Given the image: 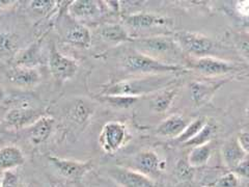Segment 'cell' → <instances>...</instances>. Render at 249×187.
Here are the masks:
<instances>
[{
	"label": "cell",
	"instance_id": "13",
	"mask_svg": "<svg viewBox=\"0 0 249 187\" xmlns=\"http://www.w3.org/2000/svg\"><path fill=\"white\" fill-rule=\"evenodd\" d=\"M124 24L133 29H149L154 27L168 26L173 24V21L164 16L152 13H131L124 17Z\"/></svg>",
	"mask_w": 249,
	"mask_h": 187
},
{
	"label": "cell",
	"instance_id": "35",
	"mask_svg": "<svg viewBox=\"0 0 249 187\" xmlns=\"http://www.w3.org/2000/svg\"><path fill=\"white\" fill-rule=\"evenodd\" d=\"M235 10L237 14L243 18H249V0H243V1H237L235 5Z\"/></svg>",
	"mask_w": 249,
	"mask_h": 187
},
{
	"label": "cell",
	"instance_id": "6",
	"mask_svg": "<svg viewBox=\"0 0 249 187\" xmlns=\"http://www.w3.org/2000/svg\"><path fill=\"white\" fill-rule=\"evenodd\" d=\"M131 138L132 135L126 124L121 121H110L101 129L99 144L105 153L112 155L127 146Z\"/></svg>",
	"mask_w": 249,
	"mask_h": 187
},
{
	"label": "cell",
	"instance_id": "40",
	"mask_svg": "<svg viewBox=\"0 0 249 187\" xmlns=\"http://www.w3.org/2000/svg\"><path fill=\"white\" fill-rule=\"evenodd\" d=\"M25 187H38V186H36L35 184H27Z\"/></svg>",
	"mask_w": 249,
	"mask_h": 187
},
{
	"label": "cell",
	"instance_id": "27",
	"mask_svg": "<svg viewBox=\"0 0 249 187\" xmlns=\"http://www.w3.org/2000/svg\"><path fill=\"white\" fill-rule=\"evenodd\" d=\"M208 122L206 116H198V118L192 120L191 122H189L188 125H187L182 133L176 138L177 142L184 145L186 143H188L189 140H191L202 128L205 127V125Z\"/></svg>",
	"mask_w": 249,
	"mask_h": 187
},
{
	"label": "cell",
	"instance_id": "15",
	"mask_svg": "<svg viewBox=\"0 0 249 187\" xmlns=\"http://www.w3.org/2000/svg\"><path fill=\"white\" fill-rule=\"evenodd\" d=\"M133 169L147 177L158 176L162 170V161L159 155L152 150L138 152L133 157Z\"/></svg>",
	"mask_w": 249,
	"mask_h": 187
},
{
	"label": "cell",
	"instance_id": "11",
	"mask_svg": "<svg viewBox=\"0 0 249 187\" xmlns=\"http://www.w3.org/2000/svg\"><path fill=\"white\" fill-rule=\"evenodd\" d=\"M229 79L218 80H194L189 84L190 97L194 105L202 107L208 105L213 100L214 96L222 87L228 83Z\"/></svg>",
	"mask_w": 249,
	"mask_h": 187
},
{
	"label": "cell",
	"instance_id": "23",
	"mask_svg": "<svg viewBox=\"0 0 249 187\" xmlns=\"http://www.w3.org/2000/svg\"><path fill=\"white\" fill-rule=\"evenodd\" d=\"M189 124V121L185 116L181 114H171L165 120H163L158 127L156 128V134L163 137H178L180 135L187 125Z\"/></svg>",
	"mask_w": 249,
	"mask_h": 187
},
{
	"label": "cell",
	"instance_id": "37",
	"mask_svg": "<svg viewBox=\"0 0 249 187\" xmlns=\"http://www.w3.org/2000/svg\"><path fill=\"white\" fill-rule=\"evenodd\" d=\"M17 3H18L17 1H11V0H0V10L9 9V7Z\"/></svg>",
	"mask_w": 249,
	"mask_h": 187
},
{
	"label": "cell",
	"instance_id": "3",
	"mask_svg": "<svg viewBox=\"0 0 249 187\" xmlns=\"http://www.w3.org/2000/svg\"><path fill=\"white\" fill-rule=\"evenodd\" d=\"M9 109L3 116V127L9 129H26L44 115V109L37 100L27 94L11 96L5 99Z\"/></svg>",
	"mask_w": 249,
	"mask_h": 187
},
{
	"label": "cell",
	"instance_id": "41",
	"mask_svg": "<svg viewBox=\"0 0 249 187\" xmlns=\"http://www.w3.org/2000/svg\"><path fill=\"white\" fill-rule=\"evenodd\" d=\"M4 129V127H3V125H0V133H1L2 132V130Z\"/></svg>",
	"mask_w": 249,
	"mask_h": 187
},
{
	"label": "cell",
	"instance_id": "30",
	"mask_svg": "<svg viewBox=\"0 0 249 187\" xmlns=\"http://www.w3.org/2000/svg\"><path fill=\"white\" fill-rule=\"evenodd\" d=\"M56 4H58V2L52 1V0H35L29 2V7L38 15L47 16L55 10Z\"/></svg>",
	"mask_w": 249,
	"mask_h": 187
},
{
	"label": "cell",
	"instance_id": "16",
	"mask_svg": "<svg viewBox=\"0 0 249 187\" xmlns=\"http://www.w3.org/2000/svg\"><path fill=\"white\" fill-rule=\"evenodd\" d=\"M54 127H55V120L51 115L44 114L26 128L27 138L35 146L42 145L51 137Z\"/></svg>",
	"mask_w": 249,
	"mask_h": 187
},
{
	"label": "cell",
	"instance_id": "31",
	"mask_svg": "<svg viewBox=\"0 0 249 187\" xmlns=\"http://www.w3.org/2000/svg\"><path fill=\"white\" fill-rule=\"evenodd\" d=\"M211 187H240V179L239 177L230 171L228 174H224L223 176L219 177L216 180L210 184Z\"/></svg>",
	"mask_w": 249,
	"mask_h": 187
},
{
	"label": "cell",
	"instance_id": "8",
	"mask_svg": "<svg viewBox=\"0 0 249 187\" xmlns=\"http://www.w3.org/2000/svg\"><path fill=\"white\" fill-rule=\"evenodd\" d=\"M48 67L54 80L64 83L75 77L79 69V64L77 60L62 54L57 49L55 43L52 42L49 49Z\"/></svg>",
	"mask_w": 249,
	"mask_h": 187
},
{
	"label": "cell",
	"instance_id": "26",
	"mask_svg": "<svg viewBox=\"0 0 249 187\" xmlns=\"http://www.w3.org/2000/svg\"><path fill=\"white\" fill-rule=\"evenodd\" d=\"M212 156V146L209 144L194 147L188 154L187 162L191 168H199L206 166Z\"/></svg>",
	"mask_w": 249,
	"mask_h": 187
},
{
	"label": "cell",
	"instance_id": "14",
	"mask_svg": "<svg viewBox=\"0 0 249 187\" xmlns=\"http://www.w3.org/2000/svg\"><path fill=\"white\" fill-rule=\"evenodd\" d=\"M64 41L76 48L88 49L91 45V33L87 25L71 18L64 30Z\"/></svg>",
	"mask_w": 249,
	"mask_h": 187
},
{
	"label": "cell",
	"instance_id": "20",
	"mask_svg": "<svg viewBox=\"0 0 249 187\" xmlns=\"http://www.w3.org/2000/svg\"><path fill=\"white\" fill-rule=\"evenodd\" d=\"M97 34L103 41L115 45L133 42L134 40V37H132L128 30L120 23H107V24L100 26Z\"/></svg>",
	"mask_w": 249,
	"mask_h": 187
},
{
	"label": "cell",
	"instance_id": "1",
	"mask_svg": "<svg viewBox=\"0 0 249 187\" xmlns=\"http://www.w3.org/2000/svg\"><path fill=\"white\" fill-rule=\"evenodd\" d=\"M177 82L175 74L149 75L124 79L104 85L100 95L128 96L139 98L174 87Z\"/></svg>",
	"mask_w": 249,
	"mask_h": 187
},
{
	"label": "cell",
	"instance_id": "42",
	"mask_svg": "<svg viewBox=\"0 0 249 187\" xmlns=\"http://www.w3.org/2000/svg\"><path fill=\"white\" fill-rule=\"evenodd\" d=\"M1 174L2 173H0V187H1Z\"/></svg>",
	"mask_w": 249,
	"mask_h": 187
},
{
	"label": "cell",
	"instance_id": "43",
	"mask_svg": "<svg viewBox=\"0 0 249 187\" xmlns=\"http://www.w3.org/2000/svg\"><path fill=\"white\" fill-rule=\"evenodd\" d=\"M204 187H211V186H209V185H208V186H204Z\"/></svg>",
	"mask_w": 249,
	"mask_h": 187
},
{
	"label": "cell",
	"instance_id": "29",
	"mask_svg": "<svg viewBox=\"0 0 249 187\" xmlns=\"http://www.w3.org/2000/svg\"><path fill=\"white\" fill-rule=\"evenodd\" d=\"M215 131H216L215 125H213L211 123H207L205 125V127L202 128L191 140H189L188 143H186L185 146L194 148V147H198V146H202V145H207L211 142Z\"/></svg>",
	"mask_w": 249,
	"mask_h": 187
},
{
	"label": "cell",
	"instance_id": "38",
	"mask_svg": "<svg viewBox=\"0 0 249 187\" xmlns=\"http://www.w3.org/2000/svg\"><path fill=\"white\" fill-rule=\"evenodd\" d=\"M6 97H5V91L2 87H0V103H2L3 101H5Z\"/></svg>",
	"mask_w": 249,
	"mask_h": 187
},
{
	"label": "cell",
	"instance_id": "18",
	"mask_svg": "<svg viewBox=\"0 0 249 187\" xmlns=\"http://www.w3.org/2000/svg\"><path fill=\"white\" fill-rule=\"evenodd\" d=\"M95 113V105L84 98H76L67 108L68 119L78 126L88 124Z\"/></svg>",
	"mask_w": 249,
	"mask_h": 187
},
{
	"label": "cell",
	"instance_id": "2",
	"mask_svg": "<svg viewBox=\"0 0 249 187\" xmlns=\"http://www.w3.org/2000/svg\"><path fill=\"white\" fill-rule=\"evenodd\" d=\"M135 50L169 65L186 68L188 56L178 45L174 37L154 36L134 38ZM187 69V68H186Z\"/></svg>",
	"mask_w": 249,
	"mask_h": 187
},
{
	"label": "cell",
	"instance_id": "12",
	"mask_svg": "<svg viewBox=\"0 0 249 187\" xmlns=\"http://www.w3.org/2000/svg\"><path fill=\"white\" fill-rule=\"evenodd\" d=\"M7 79L16 88L29 90L41 83L42 76L36 68L13 66L7 71Z\"/></svg>",
	"mask_w": 249,
	"mask_h": 187
},
{
	"label": "cell",
	"instance_id": "33",
	"mask_svg": "<svg viewBox=\"0 0 249 187\" xmlns=\"http://www.w3.org/2000/svg\"><path fill=\"white\" fill-rule=\"evenodd\" d=\"M235 44L241 56L249 60V31L237 34L235 36Z\"/></svg>",
	"mask_w": 249,
	"mask_h": 187
},
{
	"label": "cell",
	"instance_id": "4",
	"mask_svg": "<svg viewBox=\"0 0 249 187\" xmlns=\"http://www.w3.org/2000/svg\"><path fill=\"white\" fill-rule=\"evenodd\" d=\"M121 66L124 72L128 74L149 76V75H165V74H178L189 71L185 67L169 65L166 62L160 61L154 57L147 56L140 53L135 49L123 56Z\"/></svg>",
	"mask_w": 249,
	"mask_h": 187
},
{
	"label": "cell",
	"instance_id": "28",
	"mask_svg": "<svg viewBox=\"0 0 249 187\" xmlns=\"http://www.w3.org/2000/svg\"><path fill=\"white\" fill-rule=\"evenodd\" d=\"M98 100L110 107L116 109H128L136 104L139 98L128 97V96H108V95H99L97 96Z\"/></svg>",
	"mask_w": 249,
	"mask_h": 187
},
{
	"label": "cell",
	"instance_id": "32",
	"mask_svg": "<svg viewBox=\"0 0 249 187\" xmlns=\"http://www.w3.org/2000/svg\"><path fill=\"white\" fill-rule=\"evenodd\" d=\"M1 187H25L22 179L15 169L3 171L1 174Z\"/></svg>",
	"mask_w": 249,
	"mask_h": 187
},
{
	"label": "cell",
	"instance_id": "25",
	"mask_svg": "<svg viewBox=\"0 0 249 187\" xmlns=\"http://www.w3.org/2000/svg\"><path fill=\"white\" fill-rule=\"evenodd\" d=\"M177 94L178 88L175 87L154 94V95L151 96V105L153 111L157 113H164L168 112L177 97Z\"/></svg>",
	"mask_w": 249,
	"mask_h": 187
},
{
	"label": "cell",
	"instance_id": "9",
	"mask_svg": "<svg viewBox=\"0 0 249 187\" xmlns=\"http://www.w3.org/2000/svg\"><path fill=\"white\" fill-rule=\"evenodd\" d=\"M107 175L120 187H157L152 178L131 168L112 167L108 168Z\"/></svg>",
	"mask_w": 249,
	"mask_h": 187
},
{
	"label": "cell",
	"instance_id": "34",
	"mask_svg": "<svg viewBox=\"0 0 249 187\" xmlns=\"http://www.w3.org/2000/svg\"><path fill=\"white\" fill-rule=\"evenodd\" d=\"M232 171L239 177V179L249 181V157H246Z\"/></svg>",
	"mask_w": 249,
	"mask_h": 187
},
{
	"label": "cell",
	"instance_id": "19",
	"mask_svg": "<svg viewBox=\"0 0 249 187\" xmlns=\"http://www.w3.org/2000/svg\"><path fill=\"white\" fill-rule=\"evenodd\" d=\"M41 40H37L22 48L15 56L14 66L36 68L44 64V54L41 48Z\"/></svg>",
	"mask_w": 249,
	"mask_h": 187
},
{
	"label": "cell",
	"instance_id": "5",
	"mask_svg": "<svg viewBox=\"0 0 249 187\" xmlns=\"http://www.w3.org/2000/svg\"><path fill=\"white\" fill-rule=\"evenodd\" d=\"M174 38L187 56L192 58L214 56L216 51L220 49L212 37L194 31H178Z\"/></svg>",
	"mask_w": 249,
	"mask_h": 187
},
{
	"label": "cell",
	"instance_id": "7",
	"mask_svg": "<svg viewBox=\"0 0 249 187\" xmlns=\"http://www.w3.org/2000/svg\"><path fill=\"white\" fill-rule=\"evenodd\" d=\"M186 68L208 78L229 75L240 70L238 65L217 56H207L200 58L189 57L186 64Z\"/></svg>",
	"mask_w": 249,
	"mask_h": 187
},
{
	"label": "cell",
	"instance_id": "39",
	"mask_svg": "<svg viewBox=\"0 0 249 187\" xmlns=\"http://www.w3.org/2000/svg\"><path fill=\"white\" fill-rule=\"evenodd\" d=\"M245 114H246V116H247V119L249 120V103L247 104V106H246V109H245Z\"/></svg>",
	"mask_w": 249,
	"mask_h": 187
},
{
	"label": "cell",
	"instance_id": "10",
	"mask_svg": "<svg viewBox=\"0 0 249 187\" xmlns=\"http://www.w3.org/2000/svg\"><path fill=\"white\" fill-rule=\"evenodd\" d=\"M51 166L55 170L68 180H80L89 171L92 169V161H78L72 159H66L56 157V156H50L48 157Z\"/></svg>",
	"mask_w": 249,
	"mask_h": 187
},
{
	"label": "cell",
	"instance_id": "24",
	"mask_svg": "<svg viewBox=\"0 0 249 187\" xmlns=\"http://www.w3.org/2000/svg\"><path fill=\"white\" fill-rule=\"evenodd\" d=\"M25 156L17 146H5L0 149V173L16 169L24 165Z\"/></svg>",
	"mask_w": 249,
	"mask_h": 187
},
{
	"label": "cell",
	"instance_id": "36",
	"mask_svg": "<svg viewBox=\"0 0 249 187\" xmlns=\"http://www.w3.org/2000/svg\"><path fill=\"white\" fill-rule=\"evenodd\" d=\"M237 139L246 155L249 156V131L240 132L237 136Z\"/></svg>",
	"mask_w": 249,
	"mask_h": 187
},
{
	"label": "cell",
	"instance_id": "17",
	"mask_svg": "<svg viewBox=\"0 0 249 187\" xmlns=\"http://www.w3.org/2000/svg\"><path fill=\"white\" fill-rule=\"evenodd\" d=\"M103 2L91 0H75L68 5V15L73 20H89L103 14Z\"/></svg>",
	"mask_w": 249,
	"mask_h": 187
},
{
	"label": "cell",
	"instance_id": "21",
	"mask_svg": "<svg viewBox=\"0 0 249 187\" xmlns=\"http://www.w3.org/2000/svg\"><path fill=\"white\" fill-rule=\"evenodd\" d=\"M221 156L224 166L231 171L235 169L247 157L237 137H231L223 144L221 148Z\"/></svg>",
	"mask_w": 249,
	"mask_h": 187
},
{
	"label": "cell",
	"instance_id": "22",
	"mask_svg": "<svg viewBox=\"0 0 249 187\" xmlns=\"http://www.w3.org/2000/svg\"><path fill=\"white\" fill-rule=\"evenodd\" d=\"M21 49V38L18 34L12 30L0 31V59L13 61Z\"/></svg>",
	"mask_w": 249,
	"mask_h": 187
}]
</instances>
